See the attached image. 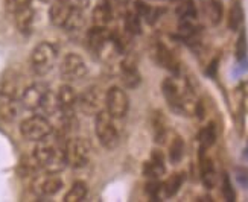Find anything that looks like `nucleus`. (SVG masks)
Segmentation results:
<instances>
[{
  "label": "nucleus",
  "instance_id": "obj_16",
  "mask_svg": "<svg viewBox=\"0 0 248 202\" xmlns=\"http://www.w3.org/2000/svg\"><path fill=\"white\" fill-rule=\"evenodd\" d=\"M143 173L145 176L148 178H153V179H157L160 178L161 175L166 173V166H165V157L160 151H153L151 154V159L149 161L145 163L143 166Z\"/></svg>",
  "mask_w": 248,
  "mask_h": 202
},
{
  "label": "nucleus",
  "instance_id": "obj_31",
  "mask_svg": "<svg viewBox=\"0 0 248 202\" xmlns=\"http://www.w3.org/2000/svg\"><path fill=\"white\" fill-rule=\"evenodd\" d=\"M5 11L11 15H16L18 13H21L23 9L31 6V0H5Z\"/></svg>",
  "mask_w": 248,
  "mask_h": 202
},
{
  "label": "nucleus",
  "instance_id": "obj_13",
  "mask_svg": "<svg viewBox=\"0 0 248 202\" xmlns=\"http://www.w3.org/2000/svg\"><path fill=\"white\" fill-rule=\"evenodd\" d=\"M57 99L60 105V114H62L64 119H70L73 113V106L77 105L78 94L70 84H62L58 88Z\"/></svg>",
  "mask_w": 248,
  "mask_h": 202
},
{
  "label": "nucleus",
  "instance_id": "obj_5",
  "mask_svg": "<svg viewBox=\"0 0 248 202\" xmlns=\"http://www.w3.org/2000/svg\"><path fill=\"white\" fill-rule=\"evenodd\" d=\"M53 126L45 115H31L20 123V132L29 142H40L52 134Z\"/></svg>",
  "mask_w": 248,
  "mask_h": 202
},
{
  "label": "nucleus",
  "instance_id": "obj_30",
  "mask_svg": "<svg viewBox=\"0 0 248 202\" xmlns=\"http://www.w3.org/2000/svg\"><path fill=\"white\" fill-rule=\"evenodd\" d=\"M183 155H185V142L181 137H175L169 146V161L172 164H178L183 159Z\"/></svg>",
  "mask_w": 248,
  "mask_h": 202
},
{
  "label": "nucleus",
  "instance_id": "obj_34",
  "mask_svg": "<svg viewBox=\"0 0 248 202\" xmlns=\"http://www.w3.org/2000/svg\"><path fill=\"white\" fill-rule=\"evenodd\" d=\"M247 52H248L247 32L245 29H242L238 37V43H236V58H238V61H244L247 58Z\"/></svg>",
  "mask_w": 248,
  "mask_h": 202
},
{
  "label": "nucleus",
  "instance_id": "obj_19",
  "mask_svg": "<svg viewBox=\"0 0 248 202\" xmlns=\"http://www.w3.org/2000/svg\"><path fill=\"white\" fill-rule=\"evenodd\" d=\"M121 76H122V82L126 88H137L140 85V82H142V76H140L136 64H133L131 61L122 62Z\"/></svg>",
  "mask_w": 248,
  "mask_h": 202
},
{
  "label": "nucleus",
  "instance_id": "obj_25",
  "mask_svg": "<svg viewBox=\"0 0 248 202\" xmlns=\"http://www.w3.org/2000/svg\"><path fill=\"white\" fill-rule=\"evenodd\" d=\"M93 23L98 25V26H107L113 20V11L110 8V5L107 3H102V5H98L94 9H93Z\"/></svg>",
  "mask_w": 248,
  "mask_h": 202
},
{
  "label": "nucleus",
  "instance_id": "obj_8",
  "mask_svg": "<svg viewBox=\"0 0 248 202\" xmlns=\"http://www.w3.org/2000/svg\"><path fill=\"white\" fill-rule=\"evenodd\" d=\"M129 110V99L125 93L117 85H113L105 91V111L108 113L113 119H124Z\"/></svg>",
  "mask_w": 248,
  "mask_h": 202
},
{
  "label": "nucleus",
  "instance_id": "obj_32",
  "mask_svg": "<svg viewBox=\"0 0 248 202\" xmlns=\"http://www.w3.org/2000/svg\"><path fill=\"white\" fill-rule=\"evenodd\" d=\"M221 191H222V196L227 202H234L236 201V191L234 187L232 184V179L227 173L222 175V183H221Z\"/></svg>",
  "mask_w": 248,
  "mask_h": 202
},
{
  "label": "nucleus",
  "instance_id": "obj_24",
  "mask_svg": "<svg viewBox=\"0 0 248 202\" xmlns=\"http://www.w3.org/2000/svg\"><path fill=\"white\" fill-rule=\"evenodd\" d=\"M87 193H89L87 184L84 181H77V183L72 184L70 190L64 196V202H81L87 198Z\"/></svg>",
  "mask_w": 248,
  "mask_h": 202
},
{
  "label": "nucleus",
  "instance_id": "obj_21",
  "mask_svg": "<svg viewBox=\"0 0 248 202\" xmlns=\"http://www.w3.org/2000/svg\"><path fill=\"white\" fill-rule=\"evenodd\" d=\"M14 18H16V26L21 34H31L32 28H34V20H35L34 9L29 6L21 11V13L16 14Z\"/></svg>",
  "mask_w": 248,
  "mask_h": 202
},
{
  "label": "nucleus",
  "instance_id": "obj_10",
  "mask_svg": "<svg viewBox=\"0 0 248 202\" xmlns=\"http://www.w3.org/2000/svg\"><path fill=\"white\" fill-rule=\"evenodd\" d=\"M87 41L90 49L96 53H102L107 47L116 43L113 32L110 29H107V26H98V25H94L87 32Z\"/></svg>",
  "mask_w": 248,
  "mask_h": 202
},
{
  "label": "nucleus",
  "instance_id": "obj_22",
  "mask_svg": "<svg viewBox=\"0 0 248 202\" xmlns=\"http://www.w3.org/2000/svg\"><path fill=\"white\" fill-rule=\"evenodd\" d=\"M218 138V132H217V125L213 122H210L207 126H204L202 130L198 134V142H200V149L206 151V149L212 147L215 143H217Z\"/></svg>",
  "mask_w": 248,
  "mask_h": 202
},
{
  "label": "nucleus",
  "instance_id": "obj_28",
  "mask_svg": "<svg viewBox=\"0 0 248 202\" xmlns=\"http://www.w3.org/2000/svg\"><path fill=\"white\" fill-rule=\"evenodd\" d=\"M85 25V15H84V9H72V13L64 25L66 30H78Z\"/></svg>",
  "mask_w": 248,
  "mask_h": 202
},
{
  "label": "nucleus",
  "instance_id": "obj_11",
  "mask_svg": "<svg viewBox=\"0 0 248 202\" xmlns=\"http://www.w3.org/2000/svg\"><path fill=\"white\" fill-rule=\"evenodd\" d=\"M62 188V179L57 173L40 175L32 183V190L35 191L38 196H53Z\"/></svg>",
  "mask_w": 248,
  "mask_h": 202
},
{
  "label": "nucleus",
  "instance_id": "obj_6",
  "mask_svg": "<svg viewBox=\"0 0 248 202\" xmlns=\"http://www.w3.org/2000/svg\"><path fill=\"white\" fill-rule=\"evenodd\" d=\"M87 72H89L87 62H85V59L81 55H78V53H75V52L67 53L61 61L60 74H61V78L67 82L81 81L82 78H85Z\"/></svg>",
  "mask_w": 248,
  "mask_h": 202
},
{
  "label": "nucleus",
  "instance_id": "obj_17",
  "mask_svg": "<svg viewBox=\"0 0 248 202\" xmlns=\"http://www.w3.org/2000/svg\"><path fill=\"white\" fill-rule=\"evenodd\" d=\"M72 9L73 8H70L67 3L61 2V0H55V2H53L49 8L50 23L57 28H64V25H66V21L72 13Z\"/></svg>",
  "mask_w": 248,
  "mask_h": 202
},
{
  "label": "nucleus",
  "instance_id": "obj_29",
  "mask_svg": "<svg viewBox=\"0 0 248 202\" xmlns=\"http://www.w3.org/2000/svg\"><path fill=\"white\" fill-rule=\"evenodd\" d=\"M125 29L129 35H140L142 34V23H140V15L134 11H129L125 15Z\"/></svg>",
  "mask_w": 248,
  "mask_h": 202
},
{
  "label": "nucleus",
  "instance_id": "obj_23",
  "mask_svg": "<svg viewBox=\"0 0 248 202\" xmlns=\"http://www.w3.org/2000/svg\"><path fill=\"white\" fill-rule=\"evenodd\" d=\"M185 179H186V173L185 172H177L172 175L166 183L163 184V193L166 198H172V196H175L180 188L183 187V184H185Z\"/></svg>",
  "mask_w": 248,
  "mask_h": 202
},
{
  "label": "nucleus",
  "instance_id": "obj_4",
  "mask_svg": "<svg viewBox=\"0 0 248 202\" xmlns=\"http://www.w3.org/2000/svg\"><path fill=\"white\" fill-rule=\"evenodd\" d=\"M92 144L84 137L69 138L64 144V155H66L67 166L73 169H82L90 161Z\"/></svg>",
  "mask_w": 248,
  "mask_h": 202
},
{
  "label": "nucleus",
  "instance_id": "obj_20",
  "mask_svg": "<svg viewBox=\"0 0 248 202\" xmlns=\"http://www.w3.org/2000/svg\"><path fill=\"white\" fill-rule=\"evenodd\" d=\"M151 125H153V132H154V142L157 144H163L166 142L168 135V126L165 115L161 111L153 113V119H151Z\"/></svg>",
  "mask_w": 248,
  "mask_h": 202
},
{
  "label": "nucleus",
  "instance_id": "obj_33",
  "mask_svg": "<svg viewBox=\"0 0 248 202\" xmlns=\"http://www.w3.org/2000/svg\"><path fill=\"white\" fill-rule=\"evenodd\" d=\"M177 15H178V18L197 20V8H195V5H193L192 0H186L185 3H181L177 8Z\"/></svg>",
  "mask_w": 248,
  "mask_h": 202
},
{
  "label": "nucleus",
  "instance_id": "obj_37",
  "mask_svg": "<svg viewBox=\"0 0 248 202\" xmlns=\"http://www.w3.org/2000/svg\"><path fill=\"white\" fill-rule=\"evenodd\" d=\"M61 2L67 3L70 8H75V9H85L90 5V0H61Z\"/></svg>",
  "mask_w": 248,
  "mask_h": 202
},
{
  "label": "nucleus",
  "instance_id": "obj_15",
  "mask_svg": "<svg viewBox=\"0 0 248 202\" xmlns=\"http://www.w3.org/2000/svg\"><path fill=\"white\" fill-rule=\"evenodd\" d=\"M23 105L18 101V98H13V96H5L0 94V119L5 122H14Z\"/></svg>",
  "mask_w": 248,
  "mask_h": 202
},
{
  "label": "nucleus",
  "instance_id": "obj_3",
  "mask_svg": "<svg viewBox=\"0 0 248 202\" xmlns=\"http://www.w3.org/2000/svg\"><path fill=\"white\" fill-rule=\"evenodd\" d=\"M94 132L104 149L113 151L119 146V131L114 125V119L105 110L94 115Z\"/></svg>",
  "mask_w": 248,
  "mask_h": 202
},
{
  "label": "nucleus",
  "instance_id": "obj_18",
  "mask_svg": "<svg viewBox=\"0 0 248 202\" xmlns=\"http://www.w3.org/2000/svg\"><path fill=\"white\" fill-rule=\"evenodd\" d=\"M200 154H201V183L207 190H210V188H213L215 186H217L218 175H217V170H215L212 159L210 158H204L202 149H200Z\"/></svg>",
  "mask_w": 248,
  "mask_h": 202
},
{
  "label": "nucleus",
  "instance_id": "obj_36",
  "mask_svg": "<svg viewBox=\"0 0 248 202\" xmlns=\"http://www.w3.org/2000/svg\"><path fill=\"white\" fill-rule=\"evenodd\" d=\"M161 188H163V186H161L157 179H153V181H149V183L146 184L145 191H146V195L153 201H158V193H160Z\"/></svg>",
  "mask_w": 248,
  "mask_h": 202
},
{
  "label": "nucleus",
  "instance_id": "obj_26",
  "mask_svg": "<svg viewBox=\"0 0 248 202\" xmlns=\"http://www.w3.org/2000/svg\"><path fill=\"white\" fill-rule=\"evenodd\" d=\"M242 21H244V9L241 6V2H234L229 11V20H227L229 29L233 32L239 30L242 26Z\"/></svg>",
  "mask_w": 248,
  "mask_h": 202
},
{
  "label": "nucleus",
  "instance_id": "obj_1",
  "mask_svg": "<svg viewBox=\"0 0 248 202\" xmlns=\"http://www.w3.org/2000/svg\"><path fill=\"white\" fill-rule=\"evenodd\" d=\"M49 137L38 142L32 157L37 161L38 167L45 169V172L60 173L67 166L66 155H64V147L58 146V143L55 142H50Z\"/></svg>",
  "mask_w": 248,
  "mask_h": 202
},
{
  "label": "nucleus",
  "instance_id": "obj_39",
  "mask_svg": "<svg viewBox=\"0 0 248 202\" xmlns=\"http://www.w3.org/2000/svg\"><path fill=\"white\" fill-rule=\"evenodd\" d=\"M238 181H239V184L244 186L245 188L248 187V172L244 169H238Z\"/></svg>",
  "mask_w": 248,
  "mask_h": 202
},
{
  "label": "nucleus",
  "instance_id": "obj_35",
  "mask_svg": "<svg viewBox=\"0 0 248 202\" xmlns=\"http://www.w3.org/2000/svg\"><path fill=\"white\" fill-rule=\"evenodd\" d=\"M222 14H224V9L222 5L218 0H212L210 3V20H212V25H219L221 20H222Z\"/></svg>",
  "mask_w": 248,
  "mask_h": 202
},
{
  "label": "nucleus",
  "instance_id": "obj_12",
  "mask_svg": "<svg viewBox=\"0 0 248 202\" xmlns=\"http://www.w3.org/2000/svg\"><path fill=\"white\" fill-rule=\"evenodd\" d=\"M161 91H163V96L169 105V108L177 113V114H185L186 113V108H185V99H183V96L180 94V90H178V85L175 84L174 79H165L163 84H161Z\"/></svg>",
  "mask_w": 248,
  "mask_h": 202
},
{
  "label": "nucleus",
  "instance_id": "obj_2",
  "mask_svg": "<svg viewBox=\"0 0 248 202\" xmlns=\"http://www.w3.org/2000/svg\"><path fill=\"white\" fill-rule=\"evenodd\" d=\"M58 58V49L49 41H41L32 49L31 52V69L34 70L37 74L43 76V74H47L53 66H55Z\"/></svg>",
  "mask_w": 248,
  "mask_h": 202
},
{
  "label": "nucleus",
  "instance_id": "obj_14",
  "mask_svg": "<svg viewBox=\"0 0 248 202\" xmlns=\"http://www.w3.org/2000/svg\"><path fill=\"white\" fill-rule=\"evenodd\" d=\"M155 59H157L158 66L166 69L170 74H174V76H178V74H180V64L177 61V58L174 57V53H172L163 44V43H157V46H155Z\"/></svg>",
  "mask_w": 248,
  "mask_h": 202
},
{
  "label": "nucleus",
  "instance_id": "obj_27",
  "mask_svg": "<svg viewBox=\"0 0 248 202\" xmlns=\"http://www.w3.org/2000/svg\"><path fill=\"white\" fill-rule=\"evenodd\" d=\"M0 94L18 98V78L16 74H8L0 81Z\"/></svg>",
  "mask_w": 248,
  "mask_h": 202
},
{
  "label": "nucleus",
  "instance_id": "obj_7",
  "mask_svg": "<svg viewBox=\"0 0 248 202\" xmlns=\"http://www.w3.org/2000/svg\"><path fill=\"white\" fill-rule=\"evenodd\" d=\"M78 108L87 115H96L105 110V91L99 87L85 88L77 99Z\"/></svg>",
  "mask_w": 248,
  "mask_h": 202
},
{
  "label": "nucleus",
  "instance_id": "obj_9",
  "mask_svg": "<svg viewBox=\"0 0 248 202\" xmlns=\"http://www.w3.org/2000/svg\"><path fill=\"white\" fill-rule=\"evenodd\" d=\"M47 91H49V88L46 87L45 84L35 82V84L29 85V87H26L23 90V93H21V98H20V102H21V105H23L25 110H29V111L40 110Z\"/></svg>",
  "mask_w": 248,
  "mask_h": 202
},
{
  "label": "nucleus",
  "instance_id": "obj_38",
  "mask_svg": "<svg viewBox=\"0 0 248 202\" xmlns=\"http://www.w3.org/2000/svg\"><path fill=\"white\" fill-rule=\"evenodd\" d=\"M218 64H219V59H218V58H215V59L209 64V67H207V70H206V74H207L209 78H215V76H217Z\"/></svg>",
  "mask_w": 248,
  "mask_h": 202
}]
</instances>
